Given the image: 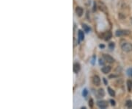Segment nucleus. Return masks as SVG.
<instances>
[{
    "mask_svg": "<svg viewBox=\"0 0 132 109\" xmlns=\"http://www.w3.org/2000/svg\"><path fill=\"white\" fill-rule=\"evenodd\" d=\"M127 86H128V92L131 91V88H132V82L131 80L127 81Z\"/></svg>",
    "mask_w": 132,
    "mask_h": 109,
    "instance_id": "nucleus-15",
    "label": "nucleus"
},
{
    "mask_svg": "<svg viewBox=\"0 0 132 109\" xmlns=\"http://www.w3.org/2000/svg\"><path fill=\"white\" fill-rule=\"evenodd\" d=\"M82 27H83L84 30L86 32V33H89L90 30V27H89V26H87V24H82Z\"/></svg>",
    "mask_w": 132,
    "mask_h": 109,
    "instance_id": "nucleus-13",
    "label": "nucleus"
},
{
    "mask_svg": "<svg viewBox=\"0 0 132 109\" xmlns=\"http://www.w3.org/2000/svg\"><path fill=\"white\" fill-rule=\"evenodd\" d=\"M121 49L124 52H131V51H132V44L128 43V42H125L122 44Z\"/></svg>",
    "mask_w": 132,
    "mask_h": 109,
    "instance_id": "nucleus-1",
    "label": "nucleus"
},
{
    "mask_svg": "<svg viewBox=\"0 0 132 109\" xmlns=\"http://www.w3.org/2000/svg\"><path fill=\"white\" fill-rule=\"evenodd\" d=\"M131 32L129 30H118L115 32V35L117 37L120 36H123V35H129Z\"/></svg>",
    "mask_w": 132,
    "mask_h": 109,
    "instance_id": "nucleus-2",
    "label": "nucleus"
},
{
    "mask_svg": "<svg viewBox=\"0 0 132 109\" xmlns=\"http://www.w3.org/2000/svg\"><path fill=\"white\" fill-rule=\"evenodd\" d=\"M108 92L109 94V95L111 96V97H115V92L113 90V89H112L110 87L108 88Z\"/></svg>",
    "mask_w": 132,
    "mask_h": 109,
    "instance_id": "nucleus-12",
    "label": "nucleus"
},
{
    "mask_svg": "<svg viewBox=\"0 0 132 109\" xmlns=\"http://www.w3.org/2000/svg\"><path fill=\"white\" fill-rule=\"evenodd\" d=\"M109 49H113L115 48V43H110L109 44Z\"/></svg>",
    "mask_w": 132,
    "mask_h": 109,
    "instance_id": "nucleus-18",
    "label": "nucleus"
},
{
    "mask_svg": "<svg viewBox=\"0 0 132 109\" xmlns=\"http://www.w3.org/2000/svg\"><path fill=\"white\" fill-rule=\"evenodd\" d=\"M79 38L80 41H83L84 38V32H82L81 30H79Z\"/></svg>",
    "mask_w": 132,
    "mask_h": 109,
    "instance_id": "nucleus-11",
    "label": "nucleus"
},
{
    "mask_svg": "<svg viewBox=\"0 0 132 109\" xmlns=\"http://www.w3.org/2000/svg\"><path fill=\"white\" fill-rule=\"evenodd\" d=\"M76 14H77L78 16L81 17V16L83 15L84 10H83V8H81V7H77L76 8Z\"/></svg>",
    "mask_w": 132,
    "mask_h": 109,
    "instance_id": "nucleus-7",
    "label": "nucleus"
},
{
    "mask_svg": "<svg viewBox=\"0 0 132 109\" xmlns=\"http://www.w3.org/2000/svg\"><path fill=\"white\" fill-rule=\"evenodd\" d=\"M92 83H94V85H96L97 86H100V79L98 75H95L92 78Z\"/></svg>",
    "mask_w": 132,
    "mask_h": 109,
    "instance_id": "nucleus-5",
    "label": "nucleus"
},
{
    "mask_svg": "<svg viewBox=\"0 0 132 109\" xmlns=\"http://www.w3.org/2000/svg\"><path fill=\"white\" fill-rule=\"evenodd\" d=\"M104 40L105 41H109L110 38H112V33L109 31L106 32L104 34Z\"/></svg>",
    "mask_w": 132,
    "mask_h": 109,
    "instance_id": "nucleus-8",
    "label": "nucleus"
},
{
    "mask_svg": "<svg viewBox=\"0 0 132 109\" xmlns=\"http://www.w3.org/2000/svg\"><path fill=\"white\" fill-rule=\"evenodd\" d=\"M103 57H104V59L105 60L106 62H107V63H114L115 62V59L113 58V57L109 55H103Z\"/></svg>",
    "mask_w": 132,
    "mask_h": 109,
    "instance_id": "nucleus-3",
    "label": "nucleus"
},
{
    "mask_svg": "<svg viewBox=\"0 0 132 109\" xmlns=\"http://www.w3.org/2000/svg\"><path fill=\"white\" fill-rule=\"evenodd\" d=\"M131 23H132V19H131Z\"/></svg>",
    "mask_w": 132,
    "mask_h": 109,
    "instance_id": "nucleus-25",
    "label": "nucleus"
},
{
    "mask_svg": "<svg viewBox=\"0 0 132 109\" xmlns=\"http://www.w3.org/2000/svg\"><path fill=\"white\" fill-rule=\"evenodd\" d=\"M96 57L95 55H94V56L92 57V62H91V63H92V65H93V64H94V63H95V59H96Z\"/></svg>",
    "mask_w": 132,
    "mask_h": 109,
    "instance_id": "nucleus-21",
    "label": "nucleus"
},
{
    "mask_svg": "<svg viewBox=\"0 0 132 109\" xmlns=\"http://www.w3.org/2000/svg\"><path fill=\"white\" fill-rule=\"evenodd\" d=\"M125 106L128 108H132V101L131 100H127L125 102Z\"/></svg>",
    "mask_w": 132,
    "mask_h": 109,
    "instance_id": "nucleus-14",
    "label": "nucleus"
},
{
    "mask_svg": "<svg viewBox=\"0 0 132 109\" xmlns=\"http://www.w3.org/2000/svg\"><path fill=\"white\" fill-rule=\"evenodd\" d=\"M127 74H128V76L132 77V68H130L127 70Z\"/></svg>",
    "mask_w": 132,
    "mask_h": 109,
    "instance_id": "nucleus-16",
    "label": "nucleus"
},
{
    "mask_svg": "<svg viewBox=\"0 0 132 109\" xmlns=\"http://www.w3.org/2000/svg\"><path fill=\"white\" fill-rule=\"evenodd\" d=\"M110 71H111V67L110 66H104L101 69V72L104 74H108V73L110 72Z\"/></svg>",
    "mask_w": 132,
    "mask_h": 109,
    "instance_id": "nucleus-9",
    "label": "nucleus"
},
{
    "mask_svg": "<svg viewBox=\"0 0 132 109\" xmlns=\"http://www.w3.org/2000/svg\"><path fill=\"white\" fill-rule=\"evenodd\" d=\"M97 105L100 108H106L108 107V102L104 100H101V101H98L97 102Z\"/></svg>",
    "mask_w": 132,
    "mask_h": 109,
    "instance_id": "nucleus-4",
    "label": "nucleus"
},
{
    "mask_svg": "<svg viewBox=\"0 0 132 109\" xmlns=\"http://www.w3.org/2000/svg\"><path fill=\"white\" fill-rule=\"evenodd\" d=\"M73 72H74L75 73H78V72L80 71V69H81L80 64H79V63H75L73 64Z\"/></svg>",
    "mask_w": 132,
    "mask_h": 109,
    "instance_id": "nucleus-6",
    "label": "nucleus"
},
{
    "mask_svg": "<svg viewBox=\"0 0 132 109\" xmlns=\"http://www.w3.org/2000/svg\"><path fill=\"white\" fill-rule=\"evenodd\" d=\"M98 95L99 96V97H103L105 95V92H104V90L103 88H100L98 91Z\"/></svg>",
    "mask_w": 132,
    "mask_h": 109,
    "instance_id": "nucleus-10",
    "label": "nucleus"
},
{
    "mask_svg": "<svg viewBox=\"0 0 132 109\" xmlns=\"http://www.w3.org/2000/svg\"><path fill=\"white\" fill-rule=\"evenodd\" d=\"M104 83L106 85H107V81L106 80V78H104Z\"/></svg>",
    "mask_w": 132,
    "mask_h": 109,
    "instance_id": "nucleus-22",
    "label": "nucleus"
},
{
    "mask_svg": "<svg viewBox=\"0 0 132 109\" xmlns=\"http://www.w3.org/2000/svg\"><path fill=\"white\" fill-rule=\"evenodd\" d=\"M81 109H86V108H85V107H81Z\"/></svg>",
    "mask_w": 132,
    "mask_h": 109,
    "instance_id": "nucleus-24",
    "label": "nucleus"
},
{
    "mask_svg": "<svg viewBox=\"0 0 132 109\" xmlns=\"http://www.w3.org/2000/svg\"><path fill=\"white\" fill-rule=\"evenodd\" d=\"M99 47H100V48H104V45H103V44H100Z\"/></svg>",
    "mask_w": 132,
    "mask_h": 109,
    "instance_id": "nucleus-23",
    "label": "nucleus"
},
{
    "mask_svg": "<svg viewBox=\"0 0 132 109\" xmlns=\"http://www.w3.org/2000/svg\"><path fill=\"white\" fill-rule=\"evenodd\" d=\"M110 102H111V105H112V106H115V100H110Z\"/></svg>",
    "mask_w": 132,
    "mask_h": 109,
    "instance_id": "nucleus-20",
    "label": "nucleus"
},
{
    "mask_svg": "<svg viewBox=\"0 0 132 109\" xmlns=\"http://www.w3.org/2000/svg\"><path fill=\"white\" fill-rule=\"evenodd\" d=\"M89 106H90V108H92V107H93V100H92V99H90V100H89Z\"/></svg>",
    "mask_w": 132,
    "mask_h": 109,
    "instance_id": "nucleus-19",
    "label": "nucleus"
},
{
    "mask_svg": "<svg viewBox=\"0 0 132 109\" xmlns=\"http://www.w3.org/2000/svg\"><path fill=\"white\" fill-rule=\"evenodd\" d=\"M87 93H88V92H87V89H84L83 92H82V95H83V97H87Z\"/></svg>",
    "mask_w": 132,
    "mask_h": 109,
    "instance_id": "nucleus-17",
    "label": "nucleus"
}]
</instances>
